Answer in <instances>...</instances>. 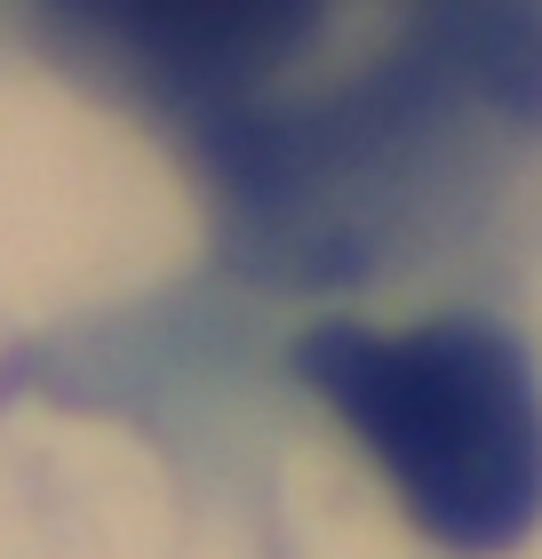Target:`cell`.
Returning a JSON list of instances; mask_svg holds the SVG:
<instances>
[{
  "instance_id": "1",
  "label": "cell",
  "mask_w": 542,
  "mask_h": 559,
  "mask_svg": "<svg viewBox=\"0 0 542 559\" xmlns=\"http://www.w3.org/2000/svg\"><path fill=\"white\" fill-rule=\"evenodd\" d=\"M184 136L272 288L407 264L542 136V0H33Z\"/></svg>"
},
{
  "instance_id": "2",
  "label": "cell",
  "mask_w": 542,
  "mask_h": 559,
  "mask_svg": "<svg viewBox=\"0 0 542 559\" xmlns=\"http://www.w3.org/2000/svg\"><path fill=\"white\" fill-rule=\"evenodd\" d=\"M296 376L344 416L431 544L486 559L542 520V392L503 320H327L296 344Z\"/></svg>"
}]
</instances>
